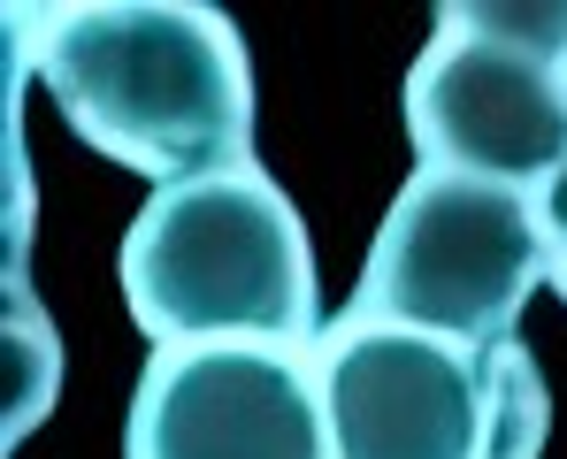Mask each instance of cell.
<instances>
[{"instance_id": "1", "label": "cell", "mask_w": 567, "mask_h": 459, "mask_svg": "<svg viewBox=\"0 0 567 459\" xmlns=\"http://www.w3.org/2000/svg\"><path fill=\"white\" fill-rule=\"evenodd\" d=\"M39 85L107 161L162 184L254 169V70L238 31L185 0L62 8L39 39Z\"/></svg>"}, {"instance_id": "2", "label": "cell", "mask_w": 567, "mask_h": 459, "mask_svg": "<svg viewBox=\"0 0 567 459\" xmlns=\"http://www.w3.org/2000/svg\"><path fill=\"white\" fill-rule=\"evenodd\" d=\"M123 299L162 353L315 337V246L261 169L162 184L123 230Z\"/></svg>"}, {"instance_id": "3", "label": "cell", "mask_w": 567, "mask_h": 459, "mask_svg": "<svg viewBox=\"0 0 567 459\" xmlns=\"http://www.w3.org/2000/svg\"><path fill=\"white\" fill-rule=\"evenodd\" d=\"M560 269L537 191H506L483 177L422 169L377 222L361 269V322L414 330L437 345H506L514 314Z\"/></svg>"}, {"instance_id": "4", "label": "cell", "mask_w": 567, "mask_h": 459, "mask_svg": "<svg viewBox=\"0 0 567 459\" xmlns=\"http://www.w3.org/2000/svg\"><path fill=\"white\" fill-rule=\"evenodd\" d=\"M123 459H338L315 375L277 345L154 353L123 414Z\"/></svg>"}, {"instance_id": "5", "label": "cell", "mask_w": 567, "mask_h": 459, "mask_svg": "<svg viewBox=\"0 0 567 459\" xmlns=\"http://www.w3.org/2000/svg\"><path fill=\"white\" fill-rule=\"evenodd\" d=\"M406 131L422 169L545 191L567 169V70L445 23L406 77Z\"/></svg>"}, {"instance_id": "6", "label": "cell", "mask_w": 567, "mask_h": 459, "mask_svg": "<svg viewBox=\"0 0 567 459\" xmlns=\"http://www.w3.org/2000/svg\"><path fill=\"white\" fill-rule=\"evenodd\" d=\"M315 390L338 459H483L491 437L483 353L414 330H338L315 361Z\"/></svg>"}, {"instance_id": "7", "label": "cell", "mask_w": 567, "mask_h": 459, "mask_svg": "<svg viewBox=\"0 0 567 459\" xmlns=\"http://www.w3.org/2000/svg\"><path fill=\"white\" fill-rule=\"evenodd\" d=\"M483 375H491V437L483 459H545V429H553V390L529 361V345H483Z\"/></svg>"}, {"instance_id": "8", "label": "cell", "mask_w": 567, "mask_h": 459, "mask_svg": "<svg viewBox=\"0 0 567 459\" xmlns=\"http://www.w3.org/2000/svg\"><path fill=\"white\" fill-rule=\"evenodd\" d=\"M445 23H461L506 54H529L545 70H567V0H461Z\"/></svg>"}, {"instance_id": "9", "label": "cell", "mask_w": 567, "mask_h": 459, "mask_svg": "<svg viewBox=\"0 0 567 459\" xmlns=\"http://www.w3.org/2000/svg\"><path fill=\"white\" fill-rule=\"evenodd\" d=\"M560 275H567V246H560Z\"/></svg>"}]
</instances>
